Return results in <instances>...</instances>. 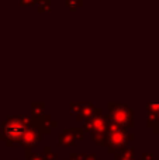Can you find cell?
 <instances>
[{"label": "cell", "mask_w": 159, "mask_h": 160, "mask_svg": "<svg viewBox=\"0 0 159 160\" xmlns=\"http://www.w3.org/2000/svg\"><path fill=\"white\" fill-rule=\"evenodd\" d=\"M27 127L21 119H11L4 125V136L8 141L13 142H20L24 136Z\"/></svg>", "instance_id": "obj_1"}, {"label": "cell", "mask_w": 159, "mask_h": 160, "mask_svg": "<svg viewBox=\"0 0 159 160\" xmlns=\"http://www.w3.org/2000/svg\"><path fill=\"white\" fill-rule=\"evenodd\" d=\"M38 141H39V136L37 135L35 131H25L24 136H23V139H21V142L25 145H34Z\"/></svg>", "instance_id": "obj_3"}, {"label": "cell", "mask_w": 159, "mask_h": 160, "mask_svg": "<svg viewBox=\"0 0 159 160\" xmlns=\"http://www.w3.org/2000/svg\"><path fill=\"white\" fill-rule=\"evenodd\" d=\"M126 135H124L123 132H118V131H115L114 133H111V136H110V141H111L113 145H115V146H120V145H123L124 142H126Z\"/></svg>", "instance_id": "obj_4"}, {"label": "cell", "mask_w": 159, "mask_h": 160, "mask_svg": "<svg viewBox=\"0 0 159 160\" xmlns=\"http://www.w3.org/2000/svg\"><path fill=\"white\" fill-rule=\"evenodd\" d=\"M131 118V112L124 107H118L113 112V121L117 122L118 125H127Z\"/></svg>", "instance_id": "obj_2"}, {"label": "cell", "mask_w": 159, "mask_h": 160, "mask_svg": "<svg viewBox=\"0 0 159 160\" xmlns=\"http://www.w3.org/2000/svg\"><path fill=\"white\" fill-rule=\"evenodd\" d=\"M31 160H42L41 158H39V156H34V158L33 159H31Z\"/></svg>", "instance_id": "obj_5"}]
</instances>
